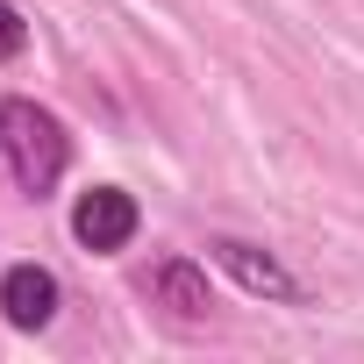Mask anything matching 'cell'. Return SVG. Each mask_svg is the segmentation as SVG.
Segmentation results:
<instances>
[{"instance_id":"cell-6","label":"cell","mask_w":364,"mask_h":364,"mask_svg":"<svg viewBox=\"0 0 364 364\" xmlns=\"http://www.w3.org/2000/svg\"><path fill=\"white\" fill-rule=\"evenodd\" d=\"M22 43H29V22L8 8V0H0V65H8V58H22Z\"/></svg>"},{"instance_id":"cell-4","label":"cell","mask_w":364,"mask_h":364,"mask_svg":"<svg viewBox=\"0 0 364 364\" xmlns=\"http://www.w3.org/2000/svg\"><path fill=\"white\" fill-rule=\"evenodd\" d=\"M0 314H8L15 328H50V314H58V272L8 264V279H0Z\"/></svg>"},{"instance_id":"cell-3","label":"cell","mask_w":364,"mask_h":364,"mask_svg":"<svg viewBox=\"0 0 364 364\" xmlns=\"http://www.w3.org/2000/svg\"><path fill=\"white\" fill-rule=\"evenodd\" d=\"M72 236H79L86 250H122V243L136 236V200H129L122 186H93V193H79V208H72Z\"/></svg>"},{"instance_id":"cell-2","label":"cell","mask_w":364,"mask_h":364,"mask_svg":"<svg viewBox=\"0 0 364 364\" xmlns=\"http://www.w3.org/2000/svg\"><path fill=\"white\" fill-rule=\"evenodd\" d=\"M215 264L243 286V293H257V300H300V279L272 257V250H257V243H243V236H215Z\"/></svg>"},{"instance_id":"cell-1","label":"cell","mask_w":364,"mask_h":364,"mask_svg":"<svg viewBox=\"0 0 364 364\" xmlns=\"http://www.w3.org/2000/svg\"><path fill=\"white\" fill-rule=\"evenodd\" d=\"M0 164L15 171V186L29 200H43L58 178H65V164H72L65 122L50 107H36V100H0Z\"/></svg>"},{"instance_id":"cell-5","label":"cell","mask_w":364,"mask_h":364,"mask_svg":"<svg viewBox=\"0 0 364 364\" xmlns=\"http://www.w3.org/2000/svg\"><path fill=\"white\" fill-rule=\"evenodd\" d=\"M150 286H157V300H164L171 314H186V321H200V314L215 307L208 272H200V264H186V257H164V264L150 272Z\"/></svg>"}]
</instances>
